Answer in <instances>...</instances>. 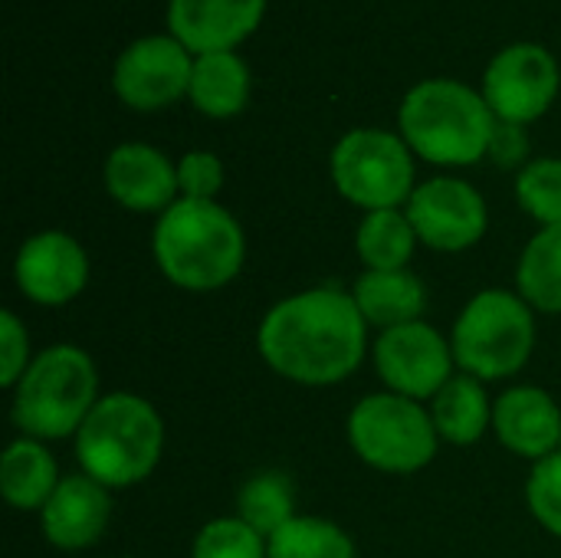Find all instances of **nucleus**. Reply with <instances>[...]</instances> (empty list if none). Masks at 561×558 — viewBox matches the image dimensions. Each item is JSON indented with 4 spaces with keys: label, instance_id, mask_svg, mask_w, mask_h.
<instances>
[{
    "label": "nucleus",
    "instance_id": "f257e3e1",
    "mask_svg": "<svg viewBox=\"0 0 561 558\" xmlns=\"http://www.w3.org/2000/svg\"><path fill=\"white\" fill-rule=\"evenodd\" d=\"M365 329L352 293L316 286L276 303L260 322L263 362L296 385H335L365 358Z\"/></svg>",
    "mask_w": 561,
    "mask_h": 558
},
{
    "label": "nucleus",
    "instance_id": "f03ea898",
    "mask_svg": "<svg viewBox=\"0 0 561 558\" xmlns=\"http://www.w3.org/2000/svg\"><path fill=\"white\" fill-rule=\"evenodd\" d=\"M151 250L158 270L181 289L210 293L227 286L247 257L237 217L217 201H174L154 224Z\"/></svg>",
    "mask_w": 561,
    "mask_h": 558
},
{
    "label": "nucleus",
    "instance_id": "7ed1b4c3",
    "mask_svg": "<svg viewBox=\"0 0 561 558\" xmlns=\"http://www.w3.org/2000/svg\"><path fill=\"white\" fill-rule=\"evenodd\" d=\"M398 125L408 148L424 161L463 168L490 155L496 115L483 92H473L457 79H424L408 89Z\"/></svg>",
    "mask_w": 561,
    "mask_h": 558
},
{
    "label": "nucleus",
    "instance_id": "20e7f679",
    "mask_svg": "<svg viewBox=\"0 0 561 558\" xmlns=\"http://www.w3.org/2000/svg\"><path fill=\"white\" fill-rule=\"evenodd\" d=\"M164 451L161 414L138 395L115 391L95 401L76 434L82 474L102 487H135L158 467Z\"/></svg>",
    "mask_w": 561,
    "mask_h": 558
},
{
    "label": "nucleus",
    "instance_id": "39448f33",
    "mask_svg": "<svg viewBox=\"0 0 561 558\" xmlns=\"http://www.w3.org/2000/svg\"><path fill=\"white\" fill-rule=\"evenodd\" d=\"M99 401V375L92 358L76 345L39 352L13 388L10 418L33 441H59L79 434Z\"/></svg>",
    "mask_w": 561,
    "mask_h": 558
},
{
    "label": "nucleus",
    "instance_id": "423d86ee",
    "mask_svg": "<svg viewBox=\"0 0 561 558\" xmlns=\"http://www.w3.org/2000/svg\"><path fill=\"white\" fill-rule=\"evenodd\" d=\"M533 345V309L519 293L506 289H483L480 296H473L450 335L457 365L480 382L516 375L529 362Z\"/></svg>",
    "mask_w": 561,
    "mask_h": 558
},
{
    "label": "nucleus",
    "instance_id": "0eeeda50",
    "mask_svg": "<svg viewBox=\"0 0 561 558\" xmlns=\"http://www.w3.org/2000/svg\"><path fill=\"white\" fill-rule=\"evenodd\" d=\"M352 451L375 470L417 474L437 454V428L421 401L381 391L362 398L348 414Z\"/></svg>",
    "mask_w": 561,
    "mask_h": 558
},
{
    "label": "nucleus",
    "instance_id": "6e6552de",
    "mask_svg": "<svg viewBox=\"0 0 561 558\" xmlns=\"http://www.w3.org/2000/svg\"><path fill=\"white\" fill-rule=\"evenodd\" d=\"M414 151L385 128H355L332 148V181L345 201L365 210H391L414 194Z\"/></svg>",
    "mask_w": 561,
    "mask_h": 558
},
{
    "label": "nucleus",
    "instance_id": "1a4fd4ad",
    "mask_svg": "<svg viewBox=\"0 0 561 558\" xmlns=\"http://www.w3.org/2000/svg\"><path fill=\"white\" fill-rule=\"evenodd\" d=\"M559 82V62L546 46L510 43L483 72V99L500 122L529 125L552 109Z\"/></svg>",
    "mask_w": 561,
    "mask_h": 558
},
{
    "label": "nucleus",
    "instance_id": "9d476101",
    "mask_svg": "<svg viewBox=\"0 0 561 558\" xmlns=\"http://www.w3.org/2000/svg\"><path fill=\"white\" fill-rule=\"evenodd\" d=\"M194 59L191 53L171 36L154 33L141 36L122 49L112 69L115 95L135 112H158L174 105L191 89Z\"/></svg>",
    "mask_w": 561,
    "mask_h": 558
},
{
    "label": "nucleus",
    "instance_id": "9b49d317",
    "mask_svg": "<svg viewBox=\"0 0 561 558\" xmlns=\"http://www.w3.org/2000/svg\"><path fill=\"white\" fill-rule=\"evenodd\" d=\"M408 220L417 240L440 253H460L486 234V201L460 178H431L414 187L408 201Z\"/></svg>",
    "mask_w": 561,
    "mask_h": 558
},
{
    "label": "nucleus",
    "instance_id": "f8f14e48",
    "mask_svg": "<svg viewBox=\"0 0 561 558\" xmlns=\"http://www.w3.org/2000/svg\"><path fill=\"white\" fill-rule=\"evenodd\" d=\"M454 349L427 322H408L381 332L375 345V368L381 382L404 398H437L454 378Z\"/></svg>",
    "mask_w": 561,
    "mask_h": 558
},
{
    "label": "nucleus",
    "instance_id": "ddd939ff",
    "mask_svg": "<svg viewBox=\"0 0 561 558\" xmlns=\"http://www.w3.org/2000/svg\"><path fill=\"white\" fill-rule=\"evenodd\" d=\"M13 280L36 306H66L85 289L89 257L76 237L62 230H43L16 250Z\"/></svg>",
    "mask_w": 561,
    "mask_h": 558
},
{
    "label": "nucleus",
    "instance_id": "4468645a",
    "mask_svg": "<svg viewBox=\"0 0 561 558\" xmlns=\"http://www.w3.org/2000/svg\"><path fill=\"white\" fill-rule=\"evenodd\" d=\"M266 0H168V30L191 53H237L263 23Z\"/></svg>",
    "mask_w": 561,
    "mask_h": 558
},
{
    "label": "nucleus",
    "instance_id": "2eb2a0df",
    "mask_svg": "<svg viewBox=\"0 0 561 558\" xmlns=\"http://www.w3.org/2000/svg\"><path fill=\"white\" fill-rule=\"evenodd\" d=\"M108 516H112L108 487H102L89 474H76L59 480L56 493L39 510V526L49 546L62 553H76L102 539Z\"/></svg>",
    "mask_w": 561,
    "mask_h": 558
},
{
    "label": "nucleus",
    "instance_id": "dca6fc26",
    "mask_svg": "<svg viewBox=\"0 0 561 558\" xmlns=\"http://www.w3.org/2000/svg\"><path fill=\"white\" fill-rule=\"evenodd\" d=\"M105 191L128 210H168L178 197V164L145 141H125L105 158Z\"/></svg>",
    "mask_w": 561,
    "mask_h": 558
},
{
    "label": "nucleus",
    "instance_id": "f3484780",
    "mask_svg": "<svg viewBox=\"0 0 561 558\" xmlns=\"http://www.w3.org/2000/svg\"><path fill=\"white\" fill-rule=\"evenodd\" d=\"M493 431L506 451L539 464L559 451L561 408L542 388H510L493 408Z\"/></svg>",
    "mask_w": 561,
    "mask_h": 558
},
{
    "label": "nucleus",
    "instance_id": "a211bd4d",
    "mask_svg": "<svg viewBox=\"0 0 561 558\" xmlns=\"http://www.w3.org/2000/svg\"><path fill=\"white\" fill-rule=\"evenodd\" d=\"M352 299L362 319L385 332L408 322H421V312L427 309L424 283L408 270H391V273L365 270L352 289Z\"/></svg>",
    "mask_w": 561,
    "mask_h": 558
},
{
    "label": "nucleus",
    "instance_id": "6ab92c4d",
    "mask_svg": "<svg viewBox=\"0 0 561 558\" xmlns=\"http://www.w3.org/2000/svg\"><path fill=\"white\" fill-rule=\"evenodd\" d=\"M187 99L207 118H233L250 102V66L237 53L194 56Z\"/></svg>",
    "mask_w": 561,
    "mask_h": 558
},
{
    "label": "nucleus",
    "instance_id": "aec40b11",
    "mask_svg": "<svg viewBox=\"0 0 561 558\" xmlns=\"http://www.w3.org/2000/svg\"><path fill=\"white\" fill-rule=\"evenodd\" d=\"M59 487V470L43 441L16 437L0 457V493L13 510H43Z\"/></svg>",
    "mask_w": 561,
    "mask_h": 558
},
{
    "label": "nucleus",
    "instance_id": "412c9836",
    "mask_svg": "<svg viewBox=\"0 0 561 558\" xmlns=\"http://www.w3.org/2000/svg\"><path fill=\"white\" fill-rule=\"evenodd\" d=\"M434 428L450 444H473L483 437V431L493 424V408L486 401L483 382L473 375H454L434 398L431 408Z\"/></svg>",
    "mask_w": 561,
    "mask_h": 558
},
{
    "label": "nucleus",
    "instance_id": "4be33fe9",
    "mask_svg": "<svg viewBox=\"0 0 561 558\" xmlns=\"http://www.w3.org/2000/svg\"><path fill=\"white\" fill-rule=\"evenodd\" d=\"M414 243H417V234H414L408 214L398 207L368 210L355 234V250H358L365 270H378V273L404 270L414 257Z\"/></svg>",
    "mask_w": 561,
    "mask_h": 558
},
{
    "label": "nucleus",
    "instance_id": "5701e85b",
    "mask_svg": "<svg viewBox=\"0 0 561 558\" xmlns=\"http://www.w3.org/2000/svg\"><path fill=\"white\" fill-rule=\"evenodd\" d=\"M519 296L542 309L561 312V224L542 227L523 250L516 270Z\"/></svg>",
    "mask_w": 561,
    "mask_h": 558
},
{
    "label": "nucleus",
    "instance_id": "b1692460",
    "mask_svg": "<svg viewBox=\"0 0 561 558\" xmlns=\"http://www.w3.org/2000/svg\"><path fill=\"white\" fill-rule=\"evenodd\" d=\"M237 516L247 526H253L263 539L276 536L289 520H296L293 480L276 470L250 477L237 493Z\"/></svg>",
    "mask_w": 561,
    "mask_h": 558
},
{
    "label": "nucleus",
    "instance_id": "393cba45",
    "mask_svg": "<svg viewBox=\"0 0 561 558\" xmlns=\"http://www.w3.org/2000/svg\"><path fill=\"white\" fill-rule=\"evenodd\" d=\"M266 558H355V546L335 523L296 516L266 539Z\"/></svg>",
    "mask_w": 561,
    "mask_h": 558
},
{
    "label": "nucleus",
    "instance_id": "a878e982",
    "mask_svg": "<svg viewBox=\"0 0 561 558\" xmlns=\"http://www.w3.org/2000/svg\"><path fill=\"white\" fill-rule=\"evenodd\" d=\"M516 201L542 227L561 224V158L529 161L516 178Z\"/></svg>",
    "mask_w": 561,
    "mask_h": 558
},
{
    "label": "nucleus",
    "instance_id": "bb28decb",
    "mask_svg": "<svg viewBox=\"0 0 561 558\" xmlns=\"http://www.w3.org/2000/svg\"><path fill=\"white\" fill-rule=\"evenodd\" d=\"M194 558H266V539L240 516H220L197 533Z\"/></svg>",
    "mask_w": 561,
    "mask_h": 558
},
{
    "label": "nucleus",
    "instance_id": "cd10ccee",
    "mask_svg": "<svg viewBox=\"0 0 561 558\" xmlns=\"http://www.w3.org/2000/svg\"><path fill=\"white\" fill-rule=\"evenodd\" d=\"M526 500L533 516L561 539V451L539 460L526 483Z\"/></svg>",
    "mask_w": 561,
    "mask_h": 558
},
{
    "label": "nucleus",
    "instance_id": "c85d7f7f",
    "mask_svg": "<svg viewBox=\"0 0 561 558\" xmlns=\"http://www.w3.org/2000/svg\"><path fill=\"white\" fill-rule=\"evenodd\" d=\"M178 187L191 201H214L224 187V164L214 151H187L178 161Z\"/></svg>",
    "mask_w": 561,
    "mask_h": 558
},
{
    "label": "nucleus",
    "instance_id": "c756f323",
    "mask_svg": "<svg viewBox=\"0 0 561 558\" xmlns=\"http://www.w3.org/2000/svg\"><path fill=\"white\" fill-rule=\"evenodd\" d=\"M26 355H30V339L26 329L13 312H0V385L16 388V382L26 372Z\"/></svg>",
    "mask_w": 561,
    "mask_h": 558
},
{
    "label": "nucleus",
    "instance_id": "7c9ffc66",
    "mask_svg": "<svg viewBox=\"0 0 561 558\" xmlns=\"http://www.w3.org/2000/svg\"><path fill=\"white\" fill-rule=\"evenodd\" d=\"M529 151V138H526V125H513V122H500L493 128L490 138V158L503 168H516Z\"/></svg>",
    "mask_w": 561,
    "mask_h": 558
},
{
    "label": "nucleus",
    "instance_id": "2f4dec72",
    "mask_svg": "<svg viewBox=\"0 0 561 558\" xmlns=\"http://www.w3.org/2000/svg\"><path fill=\"white\" fill-rule=\"evenodd\" d=\"M559 451H561V441H559Z\"/></svg>",
    "mask_w": 561,
    "mask_h": 558
}]
</instances>
